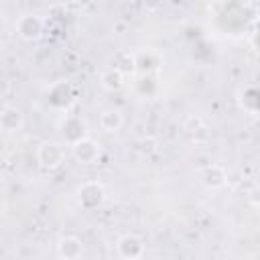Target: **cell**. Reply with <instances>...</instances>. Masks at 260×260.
I'll list each match as a JSON object with an SVG mask.
<instances>
[{"label": "cell", "instance_id": "20", "mask_svg": "<svg viewBox=\"0 0 260 260\" xmlns=\"http://www.w3.org/2000/svg\"><path fill=\"white\" fill-rule=\"evenodd\" d=\"M256 211H258V215H260V205H258V207H256Z\"/></svg>", "mask_w": 260, "mask_h": 260}, {"label": "cell", "instance_id": "13", "mask_svg": "<svg viewBox=\"0 0 260 260\" xmlns=\"http://www.w3.org/2000/svg\"><path fill=\"white\" fill-rule=\"evenodd\" d=\"M134 91L138 98H144V100H152L158 95L160 91V81H158V75H136L134 77Z\"/></svg>", "mask_w": 260, "mask_h": 260}, {"label": "cell", "instance_id": "11", "mask_svg": "<svg viewBox=\"0 0 260 260\" xmlns=\"http://www.w3.org/2000/svg\"><path fill=\"white\" fill-rule=\"evenodd\" d=\"M24 126V116L22 112L16 108V106H10V104H4L2 110H0V128L2 132L6 134H16L20 132Z\"/></svg>", "mask_w": 260, "mask_h": 260}, {"label": "cell", "instance_id": "17", "mask_svg": "<svg viewBox=\"0 0 260 260\" xmlns=\"http://www.w3.org/2000/svg\"><path fill=\"white\" fill-rule=\"evenodd\" d=\"M100 83H102V87L108 89V91H120V89L126 85V77H124L120 71H116L114 67H108V69L102 71Z\"/></svg>", "mask_w": 260, "mask_h": 260}, {"label": "cell", "instance_id": "2", "mask_svg": "<svg viewBox=\"0 0 260 260\" xmlns=\"http://www.w3.org/2000/svg\"><path fill=\"white\" fill-rule=\"evenodd\" d=\"M75 100H77V89L69 79L53 81L47 89V104L53 110L65 112L75 104Z\"/></svg>", "mask_w": 260, "mask_h": 260}, {"label": "cell", "instance_id": "15", "mask_svg": "<svg viewBox=\"0 0 260 260\" xmlns=\"http://www.w3.org/2000/svg\"><path fill=\"white\" fill-rule=\"evenodd\" d=\"M238 104L248 114H260V87L258 85H246L238 93Z\"/></svg>", "mask_w": 260, "mask_h": 260}, {"label": "cell", "instance_id": "7", "mask_svg": "<svg viewBox=\"0 0 260 260\" xmlns=\"http://www.w3.org/2000/svg\"><path fill=\"white\" fill-rule=\"evenodd\" d=\"M43 26H45V24H43V18H41L39 14L26 12V14L18 16V20H16V35H18L22 41L32 43V41L41 39Z\"/></svg>", "mask_w": 260, "mask_h": 260}, {"label": "cell", "instance_id": "9", "mask_svg": "<svg viewBox=\"0 0 260 260\" xmlns=\"http://www.w3.org/2000/svg\"><path fill=\"white\" fill-rule=\"evenodd\" d=\"M116 252H118L120 260H140L144 254V242L136 234H126L118 240Z\"/></svg>", "mask_w": 260, "mask_h": 260}, {"label": "cell", "instance_id": "10", "mask_svg": "<svg viewBox=\"0 0 260 260\" xmlns=\"http://www.w3.org/2000/svg\"><path fill=\"white\" fill-rule=\"evenodd\" d=\"M199 179L207 189L219 191V189H223L228 185V171L221 165H205L199 171Z\"/></svg>", "mask_w": 260, "mask_h": 260}, {"label": "cell", "instance_id": "8", "mask_svg": "<svg viewBox=\"0 0 260 260\" xmlns=\"http://www.w3.org/2000/svg\"><path fill=\"white\" fill-rule=\"evenodd\" d=\"M71 154H73V158L79 165H93V162H98V158L102 154V146H100L98 140H93V138L87 136L81 142H77V144L71 146Z\"/></svg>", "mask_w": 260, "mask_h": 260}, {"label": "cell", "instance_id": "19", "mask_svg": "<svg viewBox=\"0 0 260 260\" xmlns=\"http://www.w3.org/2000/svg\"><path fill=\"white\" fill-rule=\"evenodd\" d=\"M248 201H250L254 207L260 205V187H254V189L248 193Z\"/></svg>", "mask_w": 260, "mask_h": 260}, {"label": "cell", "instance_id": "1", "mask_svg": "<svg viewBox=\"0 0 260 260\" xmlns=\"http://www.w3.org/2000/svg\"><path fill=\"white\" fill-rule=\"evenodd\" d=\"M215 24L223 35H242L256 20V6L248 2H223L213 6Z\"/></svg>", "mask_w": 260, "mask_h": 260}, {"label": "cell", "instance_id": "14", "mask_svg": "<svg viewBox=\"0 0 260 260\" xmlns=\"http://www.w3.org/2000/svg\"><path fill=\"white\" fill-rule=\"evenodd\" d=\"M83 254V244L77 236H65L57 242V256L61 260H77Z\"/></svg>", "mask_w": 260, "mask_h": 260}, {"label": "cell", "instance_id": "6", "mask_svg": "<svg viewBox=\"0 0 260 260\" xmlns=\"http://www.w3.org/2000/svg\"><path fill=\"white\" fill-rule=\"evenodd\" d=\"M59 132L63 136V140L73 146L77 142H81L83 138L89 136V130H87V124L83 118L79 116H65L61 122H59Z\"/></svg>", "mask_w": 260, "mask_h": 260}, {"label": "cell", "instance_id": "18", "mask_svg": "<svg viewBox=\"0 0 260 260\" xmlns=\"http://www.w3.org/2000/svg\"><path fill=\"white\" fill-rule=\"evenodd\" d=\"M248 43H250V49L260 57V24H258L256 28H252V30H250Z\"/></svg>", "mask_w": 260, "mask_h": 260}, {"label": "cell", "instance_id": "12", "mask_svg": "<svg viewBox=\"0 0 260 260\" xmlns=\"http://www.w3.org/2000/svg\"><path fill=\"white\" fill-rule=\"evenodd\" d=\"M112 67H114L116 71H120L126 79H128V77L134 79V77L138 75L134 51H118V53H114V57H112Z\"/></svg>", "mask_w": 260, "mask_h": 260}, {"label": "cell", "instance_id": "4", "mask_svg": "<svg viewBox=\"0 0 260 260\" xmlns=\"http://www.w3.org/2000/svg\"><path fill=\"white\" fill-rule=\"evenodd\" d=\"M136 55V67L140 75H158L162 65H165V57L158 49L154 47H140L134 51Z\"/></svg>", "mask_w": 260, "mask_h": 260}, {"label": "cell", "instance_id": "3", "mask_svg": "<svg viewBox=\"0 0 260 260\" xmlns=\"http://www.w3.org/2000/svg\"><path fill=\"white\" fill-rule=\"evenodd\" d=\"M106 201V187L100 181H85L77 187V203L85 211L102 207Z\"/></svg>", "mask_w": 260, "mask_h": 260}, {"label": "cell", "instance_id": "16", "mask_svg": "<svg viewBox=\"0 0 260 260\" xmlns=\"http://www.w3.org/2000/svg\"><path fill=\"white\" fill-rule=\"evenodd\" d=\"M122 122H124V118L118 108H108L100 114V128L104 132H118L122 128Z\"/></svg>", "mask_w": 260, "mask_h": 260}, {"label": "cell", "instance_id": "5", "mask_svg": "<svg viewBox=\"0 0 260 260\" xmlns=\"http://www.w3.org/2000/svg\"><path fill=\"white\" fill-rule=\"evenodd\" d=\"M37 160L43 169H59L65 162V148L55 140H43L37 146Z\"/></svg>", "mask_w": 260, "mask_h": 260}]
</instances>
